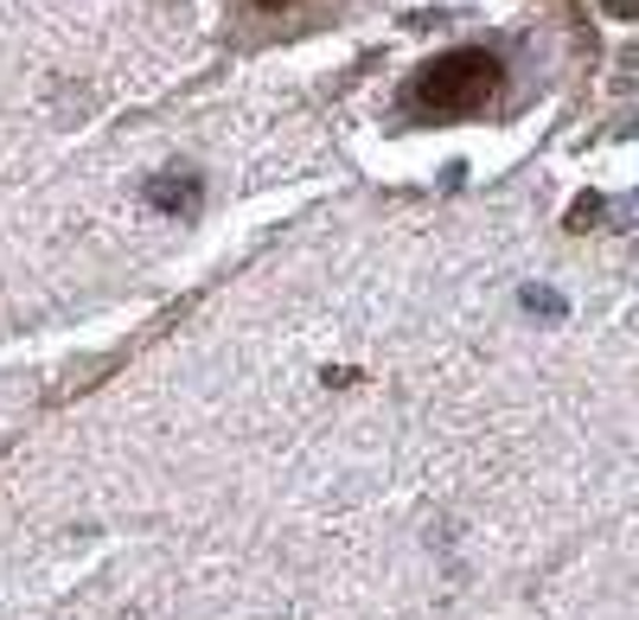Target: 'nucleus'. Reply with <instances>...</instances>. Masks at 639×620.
<instances>
[{"label":"nucleus","mask_w":639,"mask_h":620,"mask_svg":"<svg viewBox=\"0 0 639 620\" xmlns=\"http://www.w3.org/2000/svg\"><path fill=\"white\" fill-rule=\"evenodd\" d=\"M148 206L167 211V218H192L204 206V173L199 167H167L148 180Z\"/></svg>","instance_id":"nucleus-2"},{"label":"nucleus","mask_w":639,"mask_h":620,"mask_svg":"<svg viewBox=\"0 0 639 620\" xmlns=\"http://www.w3.org/2000/svg\"><path fill=\"white\" fill-rule=\"evenodd\" d=\"M613 224H639V192H627V199H613V211H608Z\"/></svg>","instance_id":"nucleus-5"},{"label":"nucleus","mask_w":639,"mask_h":620,"mask_svg":"<svg viewBox=\"0 0 639 620\" xmlns=\"http://www.w3.org/2000/svg\"><path fill=\"white\" fill-rule=\"evenodd\" d=\"M588 224H608V199H601V192H582V199L569 206V231H588Z\"/></svg>","instance_id":"nucleus-4"},{"label":"nucleus","mask_w":639,"mask_h":620,"mask_svg":"<svg viewBox=\"0 0 639 620\" xmlns=\"http://www.w3.org/2000/svg\"><path fill=\"white\" fill-rule=\"evenodd\" d=\"M518 308L531 313V320H543V327H557V320H569V301H562L550 282H525L518 288Z\"/></svg>","instance_id":"nucleus-3"},{"label":"nucleus","mask_w":639,"mask_h":620,"mask_svg":"<svg viewBox=\"0 0 639 620\" xmlns=\"http://www.w3.org/2000/svg\"><path fill=\"white\" fill-rule=\"evenodd\" d=\"M492 83H499V64H492L486 52H448V58H435V64L416 71L409 103L435 109V116H467Z\"/></svg>","instance_id":"nucleus-1"},{"label":"nucleus","mask_w":639,"mask_h":620,"mask_svg":"<svg viewBox=\"0 0 639 620\" xmlns=\"http://www.w3.org/2000/svg\"><path fill=\"white\" fill-rule=\"evenodd\" d=\"M262 7H276V0H262Z\"/></svg>","instance_id":"nucleus-7"},{"label":"nucleus","mask_w":639,"mask_h":620,"mask_svg":"<svg viewBox=\"0 0 639 620\" xmlns=\"http://www.w3.org/2000/svg\"><path fill=\"white\" fill-rule=\"evenodd\" d=\"M608 7L620 13V20H633V13H639V0H608Z\"/></svg>","instance_id":"nucleus-6"}]
</instances>
